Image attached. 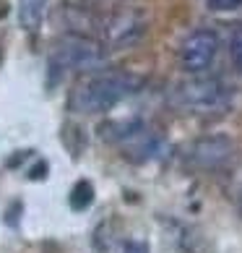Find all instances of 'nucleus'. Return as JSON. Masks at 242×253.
Wrapping results in <instances>:
<instances>
[{"mask_svg": "<svg viewBox=\"0 0 242 253\" xmlns=\"http://www.w3.org/2000/svg\"><path fill=\"white\" fill-rule=\"evenodd\" d=\"M141 86V79L133 76L128 71H102L91 73L89 79H83L76 89L70 91L68 105L76 112H107L123 99H128L133 91Z\"/></svg>", "mask_w": 242, "mask_h": 253, "instance_id": "obj_1", "label": "nucleus"}, {"mask_svg": "<svg viewBox=\"0 0 242 253\" xmlns=\"http://www.w3.org/2000/svg\"><path fill=\"white\" fill-rule=\"evenodd\" d=\"M107 65V47L89 34H65L63 40L55 42L50 55V73L65 71H81V73H94Z\"/></svg>", "mask_w": 242, "mask_h": 253, "instance_id": "obj_2", "label": "nucleus"}, {"mask_svg": "<svg viewBox=\"0 0 242 253\" xmlns=\"http://www.w3.org/2000/svg\"><path fill=\"white\" fill-rule=\"evenodd\" d=\"M174 99L190 112H219L229 105V86L216 76H193L174 89Z\"/></svg>", "mask_w": 242, "mask_h": 253, "instance_id": "obj_3", "label": "nucleus"}, {"mask_svg": "<svg viewBox=\"0 0 242 253\" xmlns=\"http://www.w3.org/2000/svg\"><path fill=\"white\" fill-rule=\"evenodd\" d=\"M216 55H219V34L213 29H195L193 34H188V40L182 42L180 63L188 73L201 76L203 71L211 68V63L216 60Z\"/></svg>", "mask_w": 242, "mask_h": 253, "instance_id": "obj_4", "label": "nucleus"}, {"mask_svg": "<svg viewBox=\"0 0 242 253\" xmlns=\"http://www.w3.org/2000/svg\"><path fill=\"white\" fill-rule=\"evenodd\" d=\"M232 154L235 144L227 136H203L190 146V162L201 170H219L232 159Z\"/></svg>", "mask_w": 242, "mask_h": 253, "instance_id": "obj_5", "label": "nucleus"}, {"mask_svg": "<svg viewBox=\"0 0 242 253\" xmlns=\"http://www.w3.org/2000/svg\"><path fill=\"white\" fill-rule=\"evenodd\" d=\"M146 29V21L141 16H136V13H120L112 24H107L104 26V32L109 37V42L112 44H130V42H136L138 37L143 34Z\"/></svg>", "mask_w": 242, "mask_h": 253, "instance_id": "obj_6", "label": "nucleus"}, {"mask_svg": "<svg viewBox=\"0 0 242 253\" xmlns=\"http://www.w3.org/2000/svg\"><path fill=\"white\" fill-rule=\"evenodd\" d=\"M47 13V0H18V21L26 32H36Z\"/></svg>", "mask_w": 242, "mask_h": 253, "instance_id": "obj_7", "label": "nucleus"}, {"mask_svg": "<svg viewBox=\"0 0 242 253\" xmlns=\"http://www.w3.org/2000/svg\"><path fill=\"white\" fill-rule=\"evenodd\" d=\"M91 201H94V185H91L89 180H78L70 191V209L83 211V209L91 206Z\"/></svg>", "mask_w": 242, "mask_h": 253, "instance_id": "obj_8", "label": "nucleus"}, {"mask_svg": "<svg viewBox=\"0 0 242 253\" xmlns=\"http://www.w3.org/2000/svg\"><path fill=\"white\" fill-rule=\"evenodd\" d=\"M229 55H232L235 68L242 73V24H237L235 32H232V37H229Z\"/></svg>", "mask_w": 242, "mask_h": 253, "instance_id": "obj_9", "label": "nucleus"}, {"mask_svg": "<svg viewBox=\"0 0 242 253\" xmlns=\"http://www.w3.org/2000/svg\"><path fill=\"white\" fill-rule=\"evenodd\" d=\"M206 5L211 11H235L242 5V0H206Z\"/></svg>", "mask_w": 242, "mask_h": 253, "instance_id": "obj_10", "label": "nucleus"}, {"mask_svg": "<svg viewBox=\"0 0 242 253\" xmlns=\"http://www.w3.org/2000/svg\"><path fill=\"white\" fill-rule=\"evenodd\" d=\"M123 253H148V248L143 246V243H136V240H130L123 246Z\"/></svg>", "mask_w": 242, "mask_h": 253, "instance_id": "obj_11", "label": "nucleus"}, {"mask_svg": "<svg viewBox=\"0 0 242 253\" xmlns=\"http://www.w3.org/2000/svg\"><path fill=\"white\" fill-rule=\"evenodd\" d=\"M44 175H47V165H44V162L34 165V170L29 172V177H32V180H39V177H44Z\"/></svg>", "mask_w": 242, "mask_h": 253, "instance_id": "obj_12", "label": "nucleus"}, {"mask_svg": "<svg viewBox=\"0 0 242 253\" xmlns=\"http://www.w3.org/2000/svg\"><path fill=\"white\" fill-rule=\"evenodd\" d=\"M240 211H242V201H240Z\"/></svg>", "mask_w": 242, "mask_h": 253, "instance_id": "obj_13", "label": "nucleus"}]
</instances>
